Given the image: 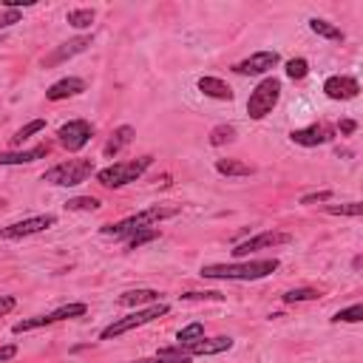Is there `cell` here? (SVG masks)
<instances>
[{
  "mask_svg": "<svg viewBox=\"0 0 363 363\" xmlns=\"http://www.w3.org/2000/svg\"><path fill=\"white\" fill-rule=\"evenodd\" d=\"M278 270V258H261L247 264H207L202 267V278L213 281H258Z\"/></svg>",
  "mask_w": 363,
  "mask_h": 363,
  "instance_id": "6da1fadb",
  "label": "cell"
},
{
  "mask_svg": "<svg viewBox=\"0 0 363 363\" xmlns=\"http://www.w3.org/2000/svg\"><path fill=\"white\" fill-rule=\"evenodd\" d=\"M176 213H179V207H159L156 205V207H148V210H139V213L128 216V219L116 222V225H105L103 233L114 236V238H128V236H134L139 230H151L154 225H159L165 219H174Z\"/></svg>",
  "mask_w": 363,
  "mask_h": 363,
  "instance_id": "7a4b0ae2",
  "label": "cell"
},
{
  "mask_svg": "<svg viewBox=\"0 0 363 363\" xmlns=\"http://www.w3.org/2000/svg\"><path fill=\"white\" fill-rule=\"evenodd\" d=\"M94 174H96L94 159H68V162L54 165L52 171H45L43 174V182L57 185V187H74V185H83Z\"/></svg>",
  "mask_w": 363,
  "mask_h": 363,
  "instance_id": "3957f363",
  "label": "cell"
},
{
  "mask_svg": "<svg viewBox=\"0 0 363 363\" xmlns=\"http://www.w3.org/2000/svg\"><path fill=\"white\" fill-rule=\"evenodd\" d=\"M154 156H139V159H131V162H116L105 171H96V182L103 187H123V185H131L136 182L145 171L151 167Z\"/></svg>",
  "mask_w": 363,
  "mask_h": 363,
  "instance_id": "277c9868",
  "label": "cell"
},
{
  "mask_svg": "<svg viewBox=\"0 0 363 363\" xmlns=\"http://www.w3.org/2000/svg\"><path fill=\"white\" fill-rule=\"evenodd\" d=\"M167 304H151L148 309H136V312H131V315H125V318H119V321H114V324H108L103 332H100V338L103 341H111V338H119V335H125V332H131V329H139V326H145V324H151V321H156V318H162V315H167Z\"/></svg>",
  "mask_w": 363,
  "mask_h": 363,
  "instance_id": "5b68a950",
  "label": "cell"
},
{
  "mask_svg": "<svg viewBox=\"0 0 363 363\" xmlns=\"http://www.w3.org/2000/svg\"><path fill=\"white\" fill-rule=\"evenodd\" d=\"M278 96H281V83L276 77H267V80H261L253 94H250V100H247V114L253 119H264L276 105H278Z\"/></svg>",
  "mask_w": 363,
  "mask_h": 363,
  "instance_id": "8992f818",
  "label": "cell"
},
{
  "mask_svg": "<svg viewBox=\"0 0 363 363\" xmlns=\"http://www.w3.org/2000/svg\"><path fill=\"white\" fill-rule=\"evenodd\" d=\"M85 312H88L85 304H65V307H60L54 312H48V315H37V318H26V321L14 324L12 332L14 335H23V332H32V329H40V326H52V324L65 321V318H83Z\"/></svg>",
  "mask_w": 363,
  "mask_h": 363,
  "instance_id": "52a82bcc",
  "label": "cell"
},
{
  "mask_svg": "<svg viewBox=\"0 0 363 363\" xmlns=\"http://www.w3.org/2000/svg\"><path fill=\"white\" fill-rule=\"evenodd\" d=\"M289 241H293V236H289V233L267 230V233H258V236H253V238H247V241H241V245H236L233 256H236V258H245V256H250V253H256V250H273V247H278V245H289Z\"/></svg>",
  "mask_w": 363,
  "mask_h": 363,
  "instance_id": "ba28073f",
  "label": "cell"
},
{
  "mask_svg": "<svg viewBox=\"0 0 363 363\" xmlns=\"http://www.w3.org/2000/svg\"><path fill=\"white\" fill-rule=\"evenodd\" d=\"M57 136H60V145L65 151H83L94 136V128H91V123H85V119H71V123H65L57 131Z\"/></svg>",
  "mask_w": 363,
  "mask_h": 363,
  "instance_id": "9c48e42d",
  "label": "cell"
},
{
  "mask_svg": "<svg viewBox=\"0 0 363 363\" xmlns=\"http://www.w3.org/2000/svg\"><path fill=\"white\" fill-rule=\"evenodd\" d=\"M57 219L52 213L45 216H34V219H26V222H17V225H9L0 230V238H26V236H34V233H43L48 227H54Z\"/></svg>",
  "mask_w": 363,
  "mask_h": 363,
  "instance_id": "30bf717a",
  "label": "cell"
},
{
  "mask_svg": "<svg viewBox=\"0 0 363 363\" xmlns=\"http://www.w3.org/2000/svg\"><path fill=\"white\" fill-rule=\"evenodd\" d=\"M278 63H281L278 52H256L253 57L241 60L236 65V71H238V74H247V77H258V74H267V71L276 68Z\"/></svg>",
  "mask_w": 363,
  "mask_h": 363,
  "instance_id": "8fae6325",
  "label": "cell"
},
{
  "mask_svg": "<svg viewBox=\"0 0 363 363\" xmlns=\"http://www.w3.org/2000/svg\"><path fill=\"white\" fill-rule=\"evenodd\" d=\"M332 136H335V128L326 125V123H315V125H309V128H301V131L289 134V139H293L295 145H304V148L326 145V142H332Z\"/></svg>",
  "mask_w": 363,
  "mask_h": 363,
  "instance_id": "7c38bea8",
  "label": "cell"
},
{
  "mask_svg": "<svg viewBox=\"0 0 363 363\" xmlns=\"http://www.w3.org/2000/svg\"><path fill=\"white\" fill-rule=\"evenodd\" d=\"M324 94L329 96V100H355V96L360 94V83L355 77H346V74H338V77H329L324 83Z\"/></svg>",
  "mask_w": 363,
  "mask_h": 363,
  "instance_id": "4fadbf2b",
  "label": "cell"
},
{
  "mask_svg": "<svg viewBox=\"0 0 363 363\" xmlns=\"http://www.w3.org/2000/svg\"><path fill=\"white\" fill-rule=\"evenodd\" d=\"M179 346V344H176ZM185 349V355H190V357H196V355H222V352H230L233 349V338H227V335H219V338H199L196 344H187V346H182Z\"/></svg>",
  "mask_w": 363,
  "mask_h": 363,
  "instance_id": "5bb4252c",
  "label": "cell"
},
{
  "mask_svg": "<svg viewBox=\"0 0 363 363\" xmlns=\"http://www.w3.org/2000/svg\"><path fill=\"white\" fill-rule=\"evenodd\" d=\"M88 45H91V37H74V40L63 43L60 48H54V52L48 54V57H43V65H45V68H52V65H60V63L71 60L74 54H83Z\"/></svg>",
  "mask_w": 363,
  "mask_h": 363,
  "instance_id": "9a60e30c",
  "label": "cell"
},
{
  "mask_svg": "<svg viewBox=\"0 0 363 363\" xmlns=\"http://www.w3.org/2000/svg\"><path fill=\"white\" fill-rule=\"evenodd\" d=\"M83 91H85V83L80 77H65V80H60V83H54L52 88H48L45 96L52 103H60V100H68V96L83 94Z\"/></svg>",
  "mask_w": 363,
  "mask_h": 363,
  "instance_id": "2e32d148",
  "label": "cell"
},
{
  "mask_svg": "<svg viewBox=\"0 0 363 363\" xmlns=\"http://www.w3.org/2000/svg\"><path fill=\"white\" fill-rule=\"evenodd\" d=\"M48 156V145H37L29 151H17V154H0V165H29L34 159H45Z\"/></svg>",
  "mask_w": 363,
  "mask_h": 363,
  "instance_id": "e0dca14e",
  "label": "cell"
},
{
  "mask_svg": "<svg viewBox=\"0 0 363 363\" xmlns=\"http://www.w3.org/2000/svg\"><path fill=\"white\" fill-rule=\"evenodd\" d=\"M134 136H136V131L131 128V125H119L114 134H111V139H108V145H105V156L111 159V156H116L119 151H123L125 148V145H131L134 142Z\"/></svg>",
  "mask_w": 363,
  "mask_h": 363,
  "instance_id": "ac0fdd59",
  "label": "cell"
},
{
  "mask_svg": "<svg viewBox=\"0 0 363 363\" xmlns=\"http://www.w3.org/2000/svg\"><path fill=\"white\" fill-rule=\"evenodd\" d=\"M199 91L205 96H213V100H233V88L219 80V77H202L199 80Z\"/></svg>",
  "mask_w": 363,
  "mask_h": 363,
  "instance_id": "d6986e66",
  "label": "cell"
},
{
  "mask_svg": "<svg viewBox=\"0 0 363 363\" xmlns=\"http://www.w3.org/2000/svg\"><path fill=\"white\" fill-rule=\"evenodd\" d=\"M190 360H193V357L185 355L182 346H165V349H159L154 357H139V360H134V363H190Z\"/></svg>",
  "mask_w": 363,
  "mask_h": 363,
  "instance_id": "ffe728a7",
  "label": "cell"
},
{
  "mask_svg": "<svg viewBox=\"0 0 363 363\" xmlns=\"http://www.w3.org/2000/svg\"><path fill=\"white\" fill-rule=\"evenodd\" d=\"M116 304L123 307H139V304H159V293L156 289H131L116 298Z\"/></svg>",
  "mask_w": 363,
  "mask_h": 363,
  "instance_id": "44dd1931",
  "label": "cell"
},
{
  "mask_svg": "<svg viewBox=\"0 0 363 363\" xmlns=\"http://www.w3.org/2000/svg\"><path fill=\"white\" fill-rule=\"evenodd\" d=\"M216 171H219L222 176H250L253 165L241 162V159H219L216 162Z\"/></svg>",
  "mask_w": 363,
  "mask_h": 363,
  "instance_id": "7402d4cb",
  "label": "cell"
},
{
  "mask_svg": "<svg viewBox=\"0 0 363 363\" xmlns=\"http://www.w3.org/2000/svg\"><path fill=\"white\" fill-rule=\"evenodd\" d=\"M309 29L315 32L318 37H326V40H332V43H344V32L338 29V26H332L329 20H321V17H312L309 20Z\"/></svg>",
  "mask_w": 363,
  "mask_h": 363,
  "instance_id": "603a6c76",
  "label": "cell"
},
{
  "mask_svg": "<svg viewBox=\"0 0 363 363\" xmlns=\"http://www.w3.org/2000/svg\"><path fill=\"white\" fill-rule=\"evenodd\" d=\"M199 338H205V324H190V326H185V329H179V335H176V341H179V346H187V344H196Z\"/></svg>",
  "mask_w": 363,
  "mask_h": 363,
  "instance_id": "cb8c5ba5",
  "label": "cell"
},
{
  "mask_svg": "<svg viewBox=\"0 0 363 363\" xmlns=\"http://www.w3.org/2000/svg\"><path fill=\"white\" fill-rule=\"evenodd\" d=\"M94 9H74V12H68V23H71V26H74V29H88L91 26V23H94Z\"/></svg>",
  "mask_w": 363,
  "mask_h": 363,
  "instance_id": "d4e9b609",
  "label": "cell"
},
{
  "mask_svg": "<svg viewBox=\"0 0 363 363\" xmlns=\"http://www.w3.org/2000/svg\"><path fill=\"white\" fill-rule=\"evenodd\" d=\"M45 128V119H32V123L29 125H23L14 136H12V145H23V142H26L29 136H34V134H40Z\"/></svg>",
  "mask_w": 363,
  "mask_h": 363,
  "instance_id": "484cf974",
  "label": "cell"
},
{
  "mask_svg": "<svg viewBox=\"0 0 363 363\" xmlns=\"http://www.w3.org/2000/svg\"><path fill=\"white\" fill-rule=\"evenodd\" d=\"M236 139V128L233 125H216L213 131H210V145L213 148H219V145H227V142H233Z\"/></svg>",
  "mask_w": 363,
  "mask_h": 363,
  "instance_id": "4316f807",
  "label": "cell"
},
{
  "mask_svg": "<svg viewBox=\"0 0 363 363\" xmlns=\"http://www.w3.org/2000/svg\"><path fill=\"white\" fill-rule=\"evenodd\" d=\"M159 238V230H139V233H134V236H128V250H136V247H142V245H151V241H156Z\"/></svg>",
  "mask_w": 363,
  "mask_h": 363,
  "instance_id": "83f0119b",
  "label": "cell"
},
{
  "mask_svg": "<svg viewBox=\"0 0 363 363\" xmlns=\"http://www.w3.org/2000/svg\"><path fill=\"white\" fill-rule=\"evenodd\" d=\"M307 74H309V63L304 57H293L287 63V77L289 80H304Z\"/></svg>",
  "mask_w": 363,
  "mask_h": 363,
  "instance_id": "f1b7e54d",
  "label": "cell"
},
{
  "mask_svg": "<svg viewBox=\"0 0 363 363\" xmlns=\"http://www.w3.org/2000/svg\"><path fill=\"white\" fill-rule=\"evenodd\" d=\"M335 324H360L363 321V304H355V307H349V309H341V312H338V315L332 318Z\"/></svg>",
  "mask_w": 363,
  "mask_h": 363,
  "instance_id": "f546056e",
  "label": "cell"
},
{
  "mask_svg": "<svg viewBox=\"0 0 363 363\" xmlns=\"http://www.w3.org/2000/svg\"><path fill=\"white\" fill-rule=\"evenodd\" d=\"M318 298V289H289L284 293V304H301V301H315Z\"/></svg>",
  "mask_w": 363,
  "mask_h": 363,
  "instance_id": "4dcf8cb0",
  "label": "cell"
},
{
  "mask_svg": "<svg viewBox=\"0 0 363 363\" xmlns=\"http://www.w3.org/2000/svg\"><path fill=\"white\" fill-rule=\"evenodd\" d=\"M65 207L68 210H100V199L96 196H77V199H68Z\"/></svg>",
  "mask_w": 363,
  "mask_h": 363,
  "instance_id": "1f68e13d",
  "label": "cell"
},
{
  "mask_svg": "<svg viewBox=\"0 0 363 363\" xmlns=\"http://www.w3.org/2000/svg\"><path fill=\"white\" fill-rule=\"evenodd\" d=\"M326 213L332 216H360L363 213V205L360 202H346V205H329Z\"/></svg>",
  "mask_w": 363,
  "mask_h": 363,
  "instance_id": "d6a6232c",
  "label": "cell"
},
{
  "mask_svg": "<svg viewBox=\"0 0 363 363\" xmlns=\"http://www.w3.org/2000/svg\"><path fill=\"white\" fill-rule=\"evenodd\" d=\"M329 199H332V190H318V193L301 196V205H318V202H329Z\"/></svg>",
  "mask_w": 363,
  "mask_h": 363,
  "instance_id": "836d02e7",
  "label": "cell"
},
{
  "mask_svg": "<svg viewBox=\"0 0 363 363\" xmlns=\"http://www.w3.org/2000/svg\"><path fill=\"white\" fill-rule=\"evenodd\" d=\"M185 301H222L219 293H185Z\"/></svg>",
  "mask_w": 363,
  "mask_h": 363,
  "instance_id": "e575fe53",
  "label": "cell"
},
{
  "mask_svg": "<svg viewBox=\"0 0 363 363\" xmlns=\"http://www.w3.org/2000/svg\"><path fill=\"white\" fill-rule=\"evenodd\" d=\"M12 23H20V12H17V9H9L6 14H0V29L12 26Z\"/></svg>",
  "mask_w": 363,
  "mask_h": 363,
  "instance_id": "d590c367",
  "label": "cell"
},
{
  "mask_svg": "<svg viewBox=\"0 0 363 363\" xmlns=\"http://www.w3.org/2000/svg\"><path fill=\"white\" fill-rule=\"evenodd\" d=\"M14 304H17V301H14L12 295H0V318H3L6 312H12V309H14Z\"/></svg>",
  "mask_w": 363,
  "mask_h": 363,
  "instance_id": "8d00e7d4",
  "label": "cell"
},
{
  "mask_svg": "<svg viewBox=\"0 0 363 363\" xmlns=\"http://www.w3.org/2000/svg\"><path fill=\"white\" fill-rule=\"evenodd\" d=\"M338 131H341V134H355V131H357V123H355V119H341Z\"/></svg>",
  "mask_w": 363,
  "mask_h": 363,
  "instance_id": "74e56055",
  "label": "cell"
},
{
  "mask_svg": "<svg viewBox=\"0 0 363 363\" xmlns=\"http://www.w3.org/2000/svg\"><path fill=\"white\" fill-rule=\"evenodd\" d=\"M17 355V346L14 344H9V346H0V363H3V360H12Z\"/></svg>",
  "mask_w": 363,
  "mask_h": 363,
  "instance_id": "f35d334b",
  "label": "cell"
},
{
  "mask_svg": "<svg viewBox=\"0 0 363 363\" xmlns=\"http://www.w3.org/2000/svg\"><path fill=\"white\" fill-rule=\"evenodd\" d=\"M6 9H20V6H34V0H3Z\"/></svg>",
  "mask_w": 363,
  "mask_h": 363,
  "instance_id": "ab89813d",
  "label": "cell"
},
{
  "mask_svg": "<svg viewBox=\"0 0 363 363\" xmlns=\"http://www.w3.org/2000/svg\"><path fill=\"white\" fill-rule=\"evenodd\" d=\"M0 205H3V202H0Z\"/></svg>",
  "mask_w": 363,
  "mask_h": 363,
  "instance_id": "60d3db41",
  "label": "cell"
}]
</instances>
